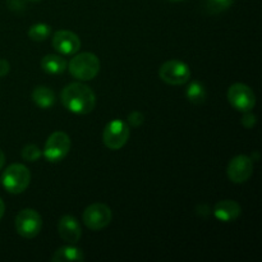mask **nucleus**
Listing matches in <instances>:
<instances>
[{"label":"nucleus","instance_id":"obj_10","mask_svg":"<svg viewBox=\"0 0 262 262\" xmlns=\"http://www.w3.org/2000/svg\"><path fill=\"white\" fill-rule=\"evenodd\" d=\"M253 173L252 159L246 155H238L229 161L227 168L228 178L233 183H245L251 178Z\"/></svg>","mask_w":262,"mask_h":262},{"label":"nucleus","instance_id":"obj_7","mask_svg":"<svg viewBox=\"0 0 262 262\" xmlns=\"http://www.w3.org/2000/svg\"><path fill=\"white\" fill-rule=\"evenodd\" d=\"M42 228V219L33 209H23L15 217V230L23 238H35Z\"/></svg>","mask_w":262,"mask_h":262},{"label":"nucleus","instance_id":"obj_4","mask_svg":"<svg viewBox=\"0 0 262 262\" xmlns=\"http://www.w3.org/2000/svg\"><path fill=\"white\" fill-rule=\"evenodd\" d=\"M71 150V138L64 132H54L46 140L42 155L49 163H59Z\"/></svg>","mask_w":262,"mask_h":262},{"label":"nucleus","instance_id":"obj_25","mask_svg":"<svg viewBox=\"0 0 262 262\" xmlns=\"http://www.w3.org/2000/svg\"><path fill=\"white\" fill-rule=\"evenodd\" d=\"M4 163H5V156H4V152H3L2 150H0V169L4 166Z\"/></svg>","mask_w":262,"mask_h":262},{"label":"nucleus","instance_id":"obj_17","mask_svg":"<svg viewBox=\"0 0 262 262\" xmlns=\"http://www.w3.org/2000/svg\"><path fill=\"white\" fill-rule=\"evenodd\" d=\"M186 96L189 102L194 105H201L206 101V89L199 81H192L186 89Z\"/></svg>","mask_w":262,"mask_h":262},{"label":"nucleus","instance_id":"obj_3","mask_svg":"<svg viewBox=\"0 0 262 262\" xmlns=\"http://www.w3.org/2000/svg\"><path fill=\"white\" fill-rule=\"evenodd\" d=\"M31 174L23 164H12L2 176V184L9 193L19 194L30 186Z\"/></svg>","mask_w":262,"mask_h":262},{"label":"nucleus","instance_id":"obj_24","mask_svg":"<svg viewBox=\"0 0 262 262\" xmlns=\"http://www.w3.org/2000/svg\"><path fill=\"white\" fill-rule=\"evenodd\" d=\"M4 211H5V205H4V201H3V200L0 199V219H2L3 215H4Z\"/></svg>","mask_w":262,"mask_h":262},{"label":"nucleus","instance_id":"obj_26","mask_svg":"<svg viewBox=\"0 0 262 262\" xmlns=\"http://www.w3.org/2000/svg\"><path fill=\"white\" fill-rule=\"evenodd\" d=\"M30 2H40V0H30Z\"/></svg>","mask_w":262,"mask_h":262},{"label":"nucleus","instance_id":"obj_9","mask_svg":"<svg viewBox=\"0 0 262 262\" xmlns=\"http://www.w3.org/2000/svg\"><path fill=\"white\" fill-rule=\"evenodd\" d=\"M112 222V210L105 204L90 205L83 211V223L89 229L101 230Z\"/></svg>","mask_w":262,"mask_h":262},{"label":"nucleus","instance_id":"obj_12","mask_svg":"<svg viewBox=\"0 0 262 262\" xmlns=\"http://www.w3.org/2000/svg\"><path fill=\"white\" fill-rule=\"evenodd\" d=\"M58 233L64 242L74 245L82 237V229L76 217L66 215L58 223Z\"/></svg>","mask_w":262,"mask_h":262},{"label":"nucleus","instance_id":"obj_11","mask_svg":"<svg viewBox=\"0 0 262 262\" xmlns=\"http://www.w3.org/2000/svg\"><path fill=\"white\" fill-rule=\"evenodd\" d=\"M53 48L60 55H74L78 53L79 48H81V40L72 31L61 30L54 35Z\"/></svg>","mask_w":262,"mask_h":262},{"label":"nucleus","instance_id":"obj_21","mask_svg":"<svg viewBox=\"0 0 262 262\" xmlns=\"http://www.w3.org/2000/svg\"><path fill=\"white\" fill-rule=\"evenodd\" d=\"M145 122V115L141 112H132L128 115V123H129L132 127H140Z\"/></svg>","mask_w":262,"mask_h":262},{"label":"nucleus","instance_id":"obj_22","mask_svg":"<svg viewBox=\"0 0 262 262\" xmlns=\"http://www.w3.org/2000/svg\"><path fill=\"white\" fill-rule=\"evenodd\" d=\"M256 122H257V118H256V115L253 114V113H251V112L245 113V115H243V118H242L243 127L247 128V129H251V128L255 127Z\"/></svg>","mask_w":262,"mask_h":262},{"label":"nucleus","instance_id":"obj_20","mask_svg":"<svg viewBox=\"0 0 262 262\" xmlns=\"http://www.w3.org/2000/svg\"><path fill=\"white\" fill-rule=\"evenodd\" d=\"M42 156V151L36 145H27L22 150V159L30 163H35Z\"/></svg>","mask_w":262,"mask_h":262},{"label":"nucleus","instance_id":"obj_6","mask_svg":"<svg viewBox=\"0 0 262 262\" xmlns=\"http://www.w3.org/2000/svg\"><path fill=\"white\" fill-rule=\"evenodd\" d=\"M129 135V127L127 123L114 119L105 125L102 141L109 150H119L127 143Z\"/></svg>","mask_w":262,"mask_h":262},{"label":"nucleus","instance_id":"obj_16","mask_svg":"<svg viewBox=\"0 0 262 262\" xmlns=\"http://www.w3.org/2000/svg\"><path fill=\"white\" fill-rule=\"evenodd\" d=\"M55 94L53 90L48 89L45 86H38L33 90L32 100L38 107L41 109H50L55 104Z\"/></svg>","mask_w":262,"mask_h":262},{"label":"nucleus","instance_id":"obj_15","mask_svg":"<svg viewBox=\"0 0 262 262\" xmlns=\"http://www.w3.org/2000/svg\"><path fill=\"white\" fill-rule=\"evenodd\" d=\"M67 63L66 59L61 55H56V54H50V55H45L41 60V68L45 73L49 74H61L66 72Z\"/></svg>","mask_w":262,"mask_h":262},{"label":"nucleus","instance_id":"obj_28","mask_svg":"<svg viewBox=\"0 0 262 262\" xmlns=\"http://www.w3.org/2000/svg\"><path fill=\"white\" fill-rule=\"evenodd\" d=\"M0 184H2V178H0Z\"/></svg>","mask_w":262,"mask_h":262},{"label":"nucleus","instance_id":"obj_8","mask_svg":"<svg viewBox=\"0 0 262 262\" xmlns=\"http://www.w3.org/2000/svg\"><path fill=\"white\" fill-rule=\"evenodd\" d=\"M228 101L238 112H251L256 105L255 92L245 83H234L228 90Z\"/></svg>","mask_w":262,"mask_h":262},{"label":"nucleus","instance_id":"obj_14","mask_svg":"<svg viewBox=\"0 0 262 262\" xmlns=\"http://www.w3.org/2000/svg\"><path fill=\"white\" fill-rule=\"evenodd\" d=\"M84 260V255L81 248L68 245L60 247L54 252L51 261L53 262H81Z\"/></svg>","mask_w":262,"mask_h":262},{"label":"nucleus","instance_id":"obj_18","mask_svg":"<svg viewBox=\"0 0 262 262\" xmlns=\"http://www.w3.org/2000/svg\"><path fill=\"white\" fill-rule=\"evenodd\" d=\"M51 33V27L49 25H45V23H36V25H32L28 30V37L33 41H37V42H41V41H45L46 38L50 36Z\"/></svg>","mask_w":262,"mask_h":262},{"label":"nucleus","instance_id":"obj_19","mask_svg":"<svg viewBox=\"0 0 262 262\" xmlns=\"http://www.w3.org/2000/svg\"><path fill=\"white\" fill-rule=\"evenodd\" d=\"M233 4V0H206L205 7L206 10L211 14H217L224 10L229 9Z\"/></svg>","mask_w":262,"mask_h":262},{"label":"nucleus","instance_id":"obj_1","mask_svg":"<svg viewBox=\"0 0 262 262\" xmlns=\"http://www.w3.org/2000/svg\"><path fill=\"white\" fill-rule=\"evenodd\" d=\"M61 104L67 110L78 115L91 113L96 105V96L89 86L79 82L69 83L61 90Z\"/></svg>","mask_w":262,"mask_h":262},{"label":"nucleus","instance_id":"obj_2","mask_svg":"<svg viewBox=\"0 0 262 262\" xmlns=\"http://www.w3.org/2000/svg\"><path fill=\"white\" fill-rule=\"evenodd\" d=\"M69 73L79 81H91L99 74L100 60L92 53H79L69 60Z\"/></svg>","mask_w":262,"mask_h":262},{"label":"nucleus","instance_id":"obj_27","mask_svg":"<svg viewBox=\"0 0 262 262\" xmlns=\"http://www.w3.org/2000/svg\"><path fill=\"white\" fill-rule=\"evenodd\" d=\"M171 2H179V0H171Z\"/></svg>","mask_w":262,"mask_h":262},{"label":"nucleus","instance_id":"obj_13","mask_svg":"<svg viewBox=\"0 0 262 262\" xmlns=\"http://www.w3.org/2000/svg\"><path fill=\"white\" fill-rule=\"evenodd\" d=\"M241 206L233 200H223L214 207V216L223 223H230L241 215Z\"/></svg>","mask_w":262,"mask_h":262},{"label":"nucleus","instance_id":"obj_23","mask_svg":"<svg viewBox=\"0 0 262 262\" xmlns=\"http://www.w3.org/2000/svg\"><path fill=\"white\" fill-rule=\"evenodd\" d=\"M10 71V66L5 59H0V78L7 76Z\"/></svg>","mask_w":262,"mask_h":262},{"label":"nucleus","instance_id":"obj_5","mask_svg":"<svg viewBox=\"0 0 262 262\" xmlns=\"http://www.w3.org/2000/svg\"><path fill=\"white\" fill-rule=\"evenodd\" d=\"M161 81L171 86H181L191 79V71L186 63L181 60H168L159 69Z\"/></svg>","mask_w":262,"mask_h":262}]
</instances>
